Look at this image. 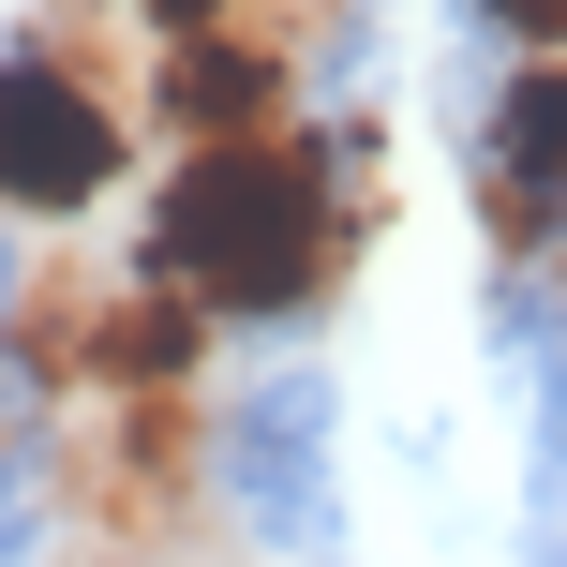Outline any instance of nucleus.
I'll return each instance as SVG.
<instances>
[{
	"label": "nucleus",
	"mask_w": 567,
	"mask_h": 567,
	"mask_svg": "<svg viewBox=\"0 0 567 567\" xmlns=\"http://www.w3.org/2000/svg\"><path fill=\"white\" fill-rule=\"evenodd\" d=\"M373 239V165L359 135H299V120H269V135H209L165 165V195H150V284H179L195 313H313L343 269H359Z\"/></svg>",
	"instance_id": "obj_1"
},
{
	"label": "nucleus",
	"mask_w": 567,
	"mask_h": 567,
	"mask_svg": "<svg viewBox=\"0 0 567 567\" xmlns=\"http://www.w3.org/2000/svg\"><path fill=\"white\" fill-rule=\"evenodd\" d=\"M120 165H135V105L105 90V60L75 30L0 45V225H75L120 195Z\"/></svg>",
	"instance_id": "obj_2"
},
{
	"label": "nucleus",
	"mask_w": 567,
	"mask_h": 567,
	"mask_svg": "<svg viewBox=\"0 0 567 567\" xmlns=\"http://www.w3.org/2000/svg\"><path fill=\"white\" fill-rule=\"evenodd\" d=\"M150 120H165L179 150H209V135H269V120H299V45L255 16H225V30H179V45H150Z\"/></svg>",
	"instance_id": "obj_3"
},
{
	"label": "nucleus",
	"mask_w": 567,
	"mask_h": 567,
	"mask_svg": "<svg viewBox=\"0 0 567 567\" xmlns=\"http://www.w3.org/2000/svg\"><path fill=\"white\" fill-rule=\"evenodd\" d=\"M478 209H493L508 255H553V225H567V45L493 90V120H478Z\"/></svg>",
	"instance_id": "obj_4"
},
{
	"label": "nucleus",
	"mask_w": 567,
	"mask_h": 567,
	"mask_svg": "<svg viewBox=\"0 0 567 567\" xmlns=\"http://www.w3.org/2000/svg\"><path fill=\"white\" fill-rule=\"evenodd\" d=\"M120 16H135L150 45H179V30H225V16H255V0H120Z\"/></svg>",
	"instance_id": "obj_5"
},
{
	"label": "nucleus",
	"mask_w": 567,
	"mask_h": 567,
	"mask_svg": "<svg viewBox=\"0 0 567 567\" xmlns=\"http://www.w3.org/2000/svg\"><path fill=\"white\" fill-rule=\"evenodd\" d=\"M478 16H493V30H508V45H523V60H553V45H567V0H478Z\"/></svg>",
	"instance_id": "obj_6"
},
{
	"label": "nucleus",
	"mask_w": 567,
	"mask_h": 567,
	"mask_svg": "<svg viewBox=\"0 0 567 567\" xmlns=\"http://www.w3.org/2000/svg\"><path fill=\"white\" fill-rule=\"evenodd\" d=\"M538 269H553V284H567V225H553V255H538Z\"/></svg>",
	"instance_id": "obj_7"
}]
</instances>
